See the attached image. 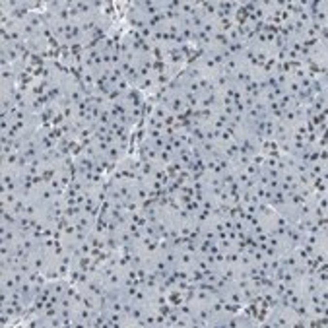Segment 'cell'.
Listing matches in <instances>:
<instances>
[{"label": "cell", "mask_w": 328, "mask_h": 328, "mask_svg": "<svg viewBox=\"0 0 328 328\" xmlns=\"http://www.w3.org/2000/svg\"><path fill=\"white\" fill-rule=\"evenodd\" d=\"M117 239H119L121 247H128V245L134 243V239H132V235H130V231L127 227H119L117 229Z\"/></svg>", "instance_id": "8"}, {"label": "cell", "mask_w": 328, "mask_h": 328, "mask_svg": "<svg viewBox=\"0 0 328 328\" xmlns=\"http://www.w3.org/2000/svg\"><path fill=\"white\" fill-rule=\"evenodd\" d=\"M23 239V235L19 233L18 227H0V243H8V245H16Z\"/></svg>", "instance_id": "1"}, {"label": "cell", "mask_w": 328, "mask_h": 328, "mask_svg": "<svg viewBox=\"0 0 328 328\" xmlns=\"http://www.w3.org/2000/svg\"><path fill=\"white\" fill-rule=\"evenodd\" d=\"M19 288V282L16 278V272H2L0 274V290L2 292H14Z\"/></svg>", "instance_id": "3"}, {"label": "cell", "mask_w": 328, "mask_h": 328, "mask_svg": "<svg viewBox=\"0 0 328 328\" xmlns=\"http://www.w3.org/2000/svg\"><path fill=\"white\" fill-rule=\"evenodd\" d=\"M327 103H328V93H319V95H313L311 101H309V109L313 115H319V113H327Z\"/></svg>", "instance_id": "2"}, {"label": "cell", "mask_w": 328, "mask_h": 328, "mask_svg": "<svg viewBox=\"0 0 328 328\" xmlns=\"http://www.w3.org/2000/svg\"><path fill=\"white\" fill-rule=\"evenodd\" d=\"M18 219L19 216L12 208H6L0 212V227H18Z\"/></svg>", "instance_id": "4"}, {"label": "cell", "mask_w": 328, "mask_h": 328, "mask_svg": "<svg viewBox=\"0 0 328 328\" xmlns=\"http://www.w3.org/2000/svg\"><path fill=\"white\" fill-rule=\"evenodd\" d=\"M307 173L313 177V181L319 179V177H327V164H321V162L311 164L307 167Z\"/></svg>", "instance_id": "7"}, {"label": "cell", "mask_w": 328, "mask_h": 328, "mask_svg": "<svg viewBox=\"0 0 328 328\" xmlns=\"http://www.w3.org/2000/svg\"><path fill=\"white\" fill-rule=\"evenodd\" d=\"M194 262H196V253L181 249V253H179V264L177 266H182V268L190 270V268H194Z\"/></svg>", "instance_id": "6"}, {"label": "cell", "mask_w": 328, "mask_h": 328, "mask_svg": "<svg viewBox=\"0 0 328 328\" xmlns=\"http://www.w3.org/2000/svg\"><path fill=\"white\" fill-rule=\"evenodd\" d=\"M196 12H198V2H192V0H181L179 2V14L181 16L192 18Z\"/></svg>", "instance_id": "5"}]
</instances>
